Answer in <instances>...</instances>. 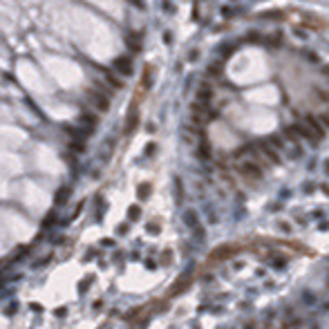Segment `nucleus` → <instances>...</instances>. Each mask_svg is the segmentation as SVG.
I'll return each instance as SVG.
<instances>
[{
    "label": "nucleus",
    "instance_id": "f257e3e1",
    "mask_svg": "<svg viewBox=\"0 0 329 329\" xmlns=\"http://www.w3.org/2000/svg\"><path fill=\"white\" fill-rule=\"evenodd\" d=\"M240 173H242V177L248 179V181H260V179H262V168H260L255 161L242 163V166H240Z\"/></svg>",
    "mask_w": 329,
    "mask_h": 329
},
{
    "label": "nucleus",
    "instance_id": "f03ea898",
    "mask_svg": "<svg viewBox=\"0 0 329 329\" xmlns=\"http://www.w3.org/2000/svg\"><path fill=\"white\" fill-rule=\"evenodd\" d=\"M114 70L121 72V74H130V72H132V63H130V58H117L114 61Z\"/></svg>",
    "mask_w": 329,
    "mask_h": 329
},
{
    "label": "nucleus",
    "instance_id": "7ed1b4c3",
    "mask_svg": "<svg viewBox=\"0 0 329 329\" xmlns=\"http://www.w3.org/2000/svg\"><path fill=\"white\" fill-rule=\"evenodd\" d=\"M90 99H92V103L99 107V110H107V99L103 94H96V92H90Z\"/></svg>",
    "mask_w": 329,
    "mask_h": 329
}]
</instances>
